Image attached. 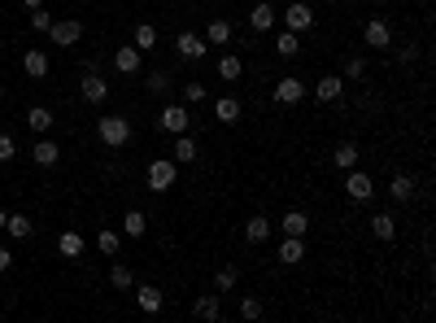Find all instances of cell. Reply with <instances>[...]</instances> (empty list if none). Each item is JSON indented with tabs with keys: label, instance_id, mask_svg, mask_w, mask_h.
Instances as JSON below:
<instances>
[{
	"label": "cell",
	"instance_id": "28",
	"mask_svg": "<svg viewBox=\"0 0 436 323\" xmlns=\"http://www.w3.org/2000/svg\"><path fill=\"white\" fill-rule=\"evenodd\" d=\"M331 162H336V170H353V166H358V144H353V140H341L336 153H331Z\"/></svg>",
	"mask_w": 436,
	"mask_h": 323
},
{
	"label": "cell",
	"instance_id": "11",
	"mask_svg": "<svg viewBox=\"0 0 436 323\" xmlns=\"http://www.w3.org/2000/svg\"><path fill=\"white\" fill-rule=\"evenodd\" d=\"M114 70H118V74H126V79H136V74L144 70L140 48H131V44H126V48H118V53H114Z\"/></svg>",
	"mask_w": 436,
	"mask_h": 323
},
{
	"label": "cell",
	"instance_id": "9",
	"mask_svg": "<svg viewBox=\"0 0 436 323\" xmlns=\"http://www.w3.org/2000/svg\"><path fill=\"white\" fill-rule=\"evenodd\" d=\"M79 96H83L88 105H100V101H105V96H110V83L100 79L96 70H83V83H79Z\"/></svg>",
	"mask_w": 436,
	"mask_h": 323
},
{
	"label": "cell",
	"instance_id": "12",
	"mask_svg": "<svg viewBox=\"0 0 436 323\" xmlns=\"http://www.w3.org/2000/svg\"><path fill=\"white\" fill-rule=\"evenodd\" d=\"M275 22H279V13L271 9V0H258V5H253V9H249V27H253V31H258V35H266V31L275 27Z\"/></svg>",
	"mask_w": 436,
	"mask_h": 323
},
{
	"label": "cell",
	"instance_id": "24",
	"mask_svg": "<svg viewBox=\"0 0 436 323\" xmlns=\"http://www.w3.org/2000/svg\"><path fill=\"white\" fill-rule=\"evenodd\" d=\"M83 249H88V245H83L79 232H61V236H57V254H61V258H83Z\"/></svg>",
	"mask_w": 436,
	"mask_h": 323
},
{
	"label": "cell",
	"instance_id": "35",
	"mask_svg": "<svg viewBox=\"0 0 436 323\" xmlns=\"http://www.w3.org/2000/svg\"><path fill=\"white\" fill-rule=\"evenodd\" d=\"M96 249L105 254V258H114V254L122 249V236H118V232H96Z\"/></svg>",
	"mask_w": 436,
	"mask_h": 323
},
{
	"label": "cell",
	"instance_id": "5",
	"mask_svg": "<svg viewBox=\"0 0 436 323\" xmlns=\"http://www.w3.org/2000/svg\"><path fill=\"white\" fill-rule=\"evenodd\" d=\"M371 192H375V180L367 175V170H345V196L349 201H371Z\"/></svg>",
	"mask_w": 436,
	"mask_h": 323
},
{
	"label": "cell",
	"instance_id": "8",
	"mask_svg": "<svg viewBox=\"0 0 436 323\" xmlns=\"http://www.w3.org/2000/svg\"><path fill=\"white\" fill-rule=\"evenodd\" d=\"M275 101L279 105H297V101H305V79H297V74H288V79H279L275 83Z\"/></svg>",
	"mask_w": 436,
	"mask_h": 323
},
{
	"label": "cell",
	"instance_id": "49",
	"mask_svg": "<svg viewBox=\"0 0 436 323\" xmlns=\"http://www.w3.org/2000/svg\"><path fill=\"white\" fill-rule=\"evenodd\" d=\"M371 5H379V0H371Z\"/></svg>",
	"mask_w": 436,
	"mask_h": 323
},
{
	"label": "cell",
	"instance_id": "16",
	"mask_svg": "<svg viewBox=\"0 0 436 323\" xmlns=\"http://www.w3.org/2000/svg\"><path fill=\"white\" fill-rule=\"evenodd\" d=\"M415 192H419V188H415V180H410V175H393V180H389V196H393L397 206H410V201H415Z\"/></svg>",
	"mask_w": 436,
	"mask_h": 323
},
{
	"label": "cell",
	"instance_id": "36",
	"mask_svg": "<svg viewBox=\"0 0 436 323\" xmlns=\"http://www.w3.org/2000/svg\"><path fill=\"white\" fill-rule=\"evenodd\" d=\"M153 44H158V27H153V22H140L136 27V48L144 53V48H153Z\"/></svg>",
	"mask_w": 436,
	"mask_h": 323
},
{
	"label": "cell",
	"instance_id": "48",
	"mask_svg": "<svg viewBox=\"0 0 436 323\" xmlns=\"http://www.w3.org/2000/svg\"><path fill=\"white\" fill-rule=\"evenodd\" d=\"M0 96H5V83H0Z\"/></svg>",
	"mask_w": 436,
	"mask_h": 323
},
{
	"label": "cell",
	"instance_id": "6",
	"mask_svg": "<svg viewBox=\"0 0 436 323\" xmlns=\"http://www.w3.org/2000/svg\"><path fill=\"white\" fill-rule=\"evenodd\" d=\"M175 53L184 61H201L205 53H210V44H205V35H196V31H179L175 35Z\"/></svg>",
	"mask_w": 436,
	"mask_h": 323
},
{
	"label": "cell",
	"instance_id": "14",
	"mask_svg": "<svg viewBox=\"0 0 436 323\" xmlns=\"http://www.w3.org/2000/svg\"><path fill=\"white\" fill-rule=\"evenodd\" d=\"M192 315H196V319H205V323H214V319L223 315V302H218V293H201L196 302H192Z\"/></svg>",
	"mask_w": 436,
	"mask_h": 323
},
{
	"label": "cell",
	"instance_id": "22",
	"mask_svg": "<svg viewBox=\"0 0 436 323\" xmlns=\"http://www.w3.org/2000/svg\"><path fill=\"white\" fill-rule=\"evenodd\" d=\"M279 228H284V236H305V232H310V214H305V210H288L284 218H279Z\"/></svg>",
	"mask_w": 436,
	"mask_h": 323
},
{
	"label": "cell",
	"instance_id": "34",
	"mask_svg": "<svg viewBox=\"0 0 436 323\" xmlns=\"http://www.w3.org/2000/svg\"><path fill=\"white\" fill-rule=\"evenodd\" d=\"M110 284H114V288H122V293H126V288H136V271H131V266H122V262H114Z\"/></svg>",
	"mask_w": 436,
	"mask_h": 323
},
{
	"label": "cell",
	"instance_id": "41",
	"mask_svg": "<svg viewBox=\"0 0 436 323\" xmlns=\"http://www.w3.org/2000/svg\"><path fill=\"white\" fill-rule=\"evenodd\" d=\"M31 27H35V31H48V27H53V13H44V5L31 9Z\"/></svg>",
	"mask_w": 436,
	"mask_h": 323
},
{
	"label": "cell",
	"instance_id": "7",
	"mask_svg": "<svg viewBox=\"0 0 436 323\" xmlns=\"http://www.w3.org/2000/svg\"><path fill=\"white\" fill-rule=\"evenodd\" d=\"M48 40H53L57 48H70V44H79L83 40V22H74V18H61L48 27Z\"/></svg>",
	"mask_w": 436,
	"mask_h": 323
},
{
	"label": "cell",
	"instance_id": "2",
	"mask_svg": "<svg viewBox=\"0 0 436 323\" xmlns=\"http://www.w3.org/2000/svg\"><path fill=\"white\" fill-rule=\"evenodd\" d=\"M144 180H148V192H170L179 184V162L175 158H153L148 170H144Z\"/></svg>",
	"mask_w": 436,
	"mask_h": 323
},
{
	"label": "cell",
	"instance_id": "17",
	"mask_svg": "<svg viewBox=\"0 0 436 323\" xmlns=\"http://www.w3.org/2000/svg\"><path fill=\"white\" fill-rule=\"evenodd\" d=\"M136 302H140V310H144V315H158L166 297H162V288H158V284H140V288H136Z\"/></svg>",
	"mask_w": 436,
	"mask_h": 323
},
{
	"label": "cell",
	"instance_id": "1",
	"mask_svg": "<svg viewBox=\"0 0 436 323\" xmlns=\"http://www.w3.org/2000/svg\"><path fill=\"white\" fill-rule=\"evenodd\" d=\"M96 136L105 148H126V140H131V118H122V114L96 118Z\"/></svg>",
	"mask_w": 436,
	"mask_h": 323
},
{
	"label": "cell",
	"instance_id": "13",
	"mask_svg": "<svg viewBox=\"0 0 436 323\" xmlns=\"http://www.w3.org/2000/svg\"><path fill=\"white\" fill-rule=\"evenodd\" d=\"M244 240L249 245H266L271 240V218L266 214H249L244 218Z\"/></svg>",
	"mask_w": 436,
	"mask_h": 323
},
{
	"label": "cell",
	"instance_id": "19",
	"mask_svg": "<svg viewBox=\"0 0 436 323\" xmlns=\"http://www.w3.org/2000/svg\"><path fill=\"white\" fill-rule=\"evenodd\" d=\"M22 70H27L31 79H44L48 74V53L44 48H27V53H22Z\"/></svg>",
	"mask_w": 436,
	"mask_h": 323
},
{
	"label": "cell",
	"instance_id": "43",
	"mask_svg": "<svg viewBox=\"0 0 436 323\" xmlns=\"http://www.w3.org/2000/svg\"><path fill=\"white\" fill-rule=\"evenodd\" d=\"M415 57H419V48H410V44H406L401 53H397V61H401V66H410V61H415Z\"/></svg>",
	"mask_w": 436,
	"mask_h": 323
},
{
	"label": "cell",
	"instance_id": "27",
	"mask_svg": "<svg viewBox=\"0 0 436 323\" xmlns=\"http://www.w3.org/2000/svg\"><path fill=\"white\" fill-rule=\"evenodd\" d=\"M371 232H375V240H393V236H397V218H393L389 210H379V214L371 218Z\"/></svg>",
	"mask_w": 436,
	"mask_h": 323
},
{
	"label": "cell",
	"instance_id": "21",
	"mask_svg": "<svg viewBox=\"0 0 436 323\" xmlns=\"http://www.w3.org/2000/svg\"><path fill=\"white\" fill-rule=\"evenodd\" d=\"M170 158L179 162V166H184V162H196L201 158V148H196V140L184 131V136H175V148H170Z\"/></svg>",
	"mask_w": 436,
	"mask_h": 323
},
{
	"label": "cell",
	"instance_id": "10",
	"mask_svg": "<svg viewBox=\"0 0 436 323\" xmlns=\"http://www.w3.org/2000/svg\"><path fill=\"white\" fill-rule=\"evenodd\" d=\"M363 40H367V48H393V27L384 18H371L363 27Z\"/></svg>",
	"mask_w": 436,
	"mask_h": 323
},
{
	"label": "cell",
	"instance_id": "45",
	"mask_svg": "<svg viewBox=\"0 0 436 323\" xmlns=\"http://www.w3.org/2000/svg\"><path fill=\"white\" fill-rule=\"evenodd\" d=\"M22 5H27V9H40V5H44V0H22Z\"/></svg>",
	"mask_w": 436,
	"mask_h": 323
},
{
	"label": "cell",
	"instance_id": "33",
	"mask_svg": "<svg viewBox=\"0 0 436 323\" xmlns=\"http://www.w3.org/2000/svg\"><path fill=\"white\" fill-rule=\"evenodd\" d=\"M275 53H279V57H297V53H301V35H293V31H279V40H275Z\"/></svg>",
	"mask_w": 436,
	"mask_h": 323
},
{
	"label": "cell",
	"instance_id": "23",
	"mask_svg": "<svg viewBox=\"0 0 436 323\" xmlns=\"http://www.w3.org/2000/svg\"><path fill=\"white\" fill-rule=\"evenodd\" d=\"M205 44H214V48L232 44V22H227V18H214L210 27H205Z\"/></svg>",
	"mask_w": 436,
	"mask_h": 323
},
{
	"label": "cell",
	"instance_id": "44",
	"mask_svg": "<svg viewBox=\"0 0 436 323\" xmlns=\"http://www.w3.org/2000/svg\"><path fill=\"white\" fill-rule=\"evenodd\" d=\"M9 266H13V254L5 249V245H0V271H9Z\"/></svg>",
	"mask_w": 436,
	"mask_h": 323
},
{
	"label": "cell",
	"instance_id": "15",
	"mask_svg": "<svg viewBox=\"0 0 436 323\" xmlns=\"http://www.w3.org/2000/svg\"><path fill=\"white\" fill-rule=\"evenodd\" d=\"M305 258V236H284L279 240V262L284 266H297Z\"/></svg>",
	"mask_w": 436,
	"mask_h": 323
},
{
	"label": "cell",
	"instance_id": "42",
	"mask_svg": "<svg viewBox=\"0 0 436 323\" xmlns=\"http://www.w3.org/2000/svg\"><path fill=\"white\" fill-rule=\"evenodd\" d=\"M18 153V148H13V136H0V162H9Z\"/></svg>",
	"mask_w": 436,
	"mask_h": 323
},
{
	"label": "cell",
	"instance_id": "37",
	"mask_svg": "<svg viewBox=\"0 0 436 323\" xmlns=\"http://www.w3.org/2000/svg\"><path fill=\"white\" fill-rule=\"evenodd\" d=\"M236 280H240V271H236V266H223L218 276H214V288H218V293H232Z\"/></svg>",
	"mask_w": 436,
	"mask_h": 323
},
{
	"label": "cell",
	"instance_id": "40",
	"mask_svg": "<svg viewBox=\"0 0 436 323\" xmlns=\"http://www.w3.org/2000/svg\"><path fill=\"white\" fill-rule=\"evenodd\" d=\"M367 74V57H349L345 61V79H363Z\"/></svg>",
	"mask_w": 436,
	"mask_h": 323
},
{
	"label": "cell",
	"instance_id": "25",
	"mask_svg": "<svg viewBox=\"0 0 436 323\" xmlns=\"http://www.w3.org/2000/svg\"><path fill=\"white\" fill-rule=\"evenodd\" d=\"M240 101H236V96H218V101H214V118L218 122H240Z\"/></svg>",
	"mask_w": 436,
	"mask_h": 323
},
{
	"label": "cell",
	"instance_id": "18",
	"mask_svg": "<svg viewBox=\"0 0 436 323\" xmlns=\"http://www.w3.org/2000/svg\"><path fill=\"white\" fill-rule=\"evenodd\" d=\"M31 162H35V166H57V162H61V148H57V140H35V148H31Z\"/></svg>",
	"mask_w": 436,
	"mask_h": 323
},
{
	"label": "cell",
	"instance_id": "31",
	"mask_svg": "<svg viewBox=\"0 0 436 323\" xmlns=\"http://www.w3.org/2000/svg\"><path fill=\"white\" fill-rule=\"evenodd\" d=\"M122 232L131 236V240H136V236H144V232H148V218H144V210H126V214H122Z\"/></svg>",
	"mask_w": 436,
	"mask_h": 323
},
{
	"label": "cell",
	"instance_id": "39",
	"mask_svg": "<svg viewBox=\"0 0 436 323\" xmlns=\"http://www.w3.org/2000/svg\"><path fill=\"white\" fill-rule=\"evenodd\" d=\"M205 96H210V88H205L201 79H196V83H184V105H201Z\"/></svg>",
	"mask_w": 436,
	"mask_h": 323
},
{
	"label": "cell",
	"instance_id": "26",
	"mask_svg": "<svg viewBox=\"0 0 436 323\" xmlns=\"http://www.w3.org/2000/svg\"><path fill=\"white\" fill-rule=\"evenodd\" d=\"M53 122H57V118H53V110H48V105H31V110H27V127L40 131V136L53 127Z\"/></svg>",
	"mask_w": 436,
	"mask_h": 323
},
{
	"label": "cell",
	"instance_id": "30",
	"mask_svg": "<svg viewBox=\"0 0 436 323\" xmlns=\"http://www.w3.org/2000/svg\"><path fill=\"white\" fill-rule=\"evenodd\" d=\"M5 232H9L13 240H27V236L35 232V223H31L27 214H9V218H5Z\"/></svg>",
	"mask_w": 436,
	"mask_h": 323
},
{
	"label": "cell",
	"instance_id": "38",
	"mask_svg": "<svg viewBox=\"0 0 436 323\" xmlns=\"http://www.w3.org/2000/svg\"><path fill=\"white\" fill-rule=\"evenodd\" d=\"M266 315V306L258 302V297H244V302H240V319H249V323H258Z\"/></svg>",
	"mask_w": 436,
	"mask_h": 323
},
{
	"label": "cell",
	"instance_id": "32",
	"mask_svg": "<svg viewBox=\"0 0 436 323\" xmlns=\"http://www.w3.org/2000/svg\"><path fill=\"white\" fill-rule=\"evenodd\" d=\"M144 88H148V96H170V88H175V79H170V74H166V70H153Z\"/></svg>",
	"mask_w": 436,
	"mask_h": 323
},
{
	"label": "cell",
	"instance_id": "47",
	"mask_svg": "<svg viewBox=\"0 0 436 323\" xmlns=\"http://www.w3.org/2000/svg\"><path fill=\"white\" fill-rule=\"evenodd\" d=\"M327 5H341V0H327Z\"/></svg>",
	"mask_w": 436,
	"mask_h": 323
},
{
	"label": "cell",
	"instance_id": "46",
	"mask_svg": "<svg viewBox=\"0 0 436 323\" xmlns=\"http://www.w3.org/2000/svg\"><path fill=\"white\" fill-rule=\"evenodd\" d=\"M5 218H9V210H0V232H5Z\"/></svg>",
	"mask_w": 436,
	"mask_h": 323
},
{
	"label": "cell",
	"instance_id": "29",
	"mask_svg": "<svg viewBox=\"0 0 436 323\" xmlns=\"http://www.w3.org/2000/svg\"><path fill=\"white\" fill-rule=\"evenodd\" d=\"M240 74H244V61H240V53H227V57H218V79L236 83Z\"/></svg>",
	"mask_w": 436,
	"mask_h": 323
},
{
	"label": "cell",
	"instance_id": "4",
	"mask_svg": "<svg viewBox=\"0 0 436 323\" xmlns=\"http://www.w3.org/2000/svg\"><path fill=\"white\" fill-rule=\"evenodd\" d=\"M188 127H192L188 105H162V114H158V131H166V136H184Z\"/></svg>",
	"mask_w": 436,
	"mask_h": 323
},
{
	"label": "cell",
	"instance_id": "3",
	"mask_svg": "<svg viewBox=\"0 0 436 323\" xmlns=\"http://www.w3.org/2000/svg\"><path fill=\"white\" fill-rule=\"evenodd\" d=\"M279 22H284V31H293V35H305L314 27V9L305 5V0H293V5L279 13Z\"/></svg>",
	"mask_w": 436,
	"mask_h": 323
},
{
	"label": "cell",
	"instance_id": "20",
	"mask_svg": "<svg viewBox=\"0 0 436 323\" xmlns=\"http://www.w3.org/2000/svg\"><path fill=\"white\" fill-rule=\"evenodd\" d=\"M341 92H345V79H341V74H323V79L314 83V96H319V101H341Z\"/></svg>",
	"mask_w": 436,
	"mask_h": 323
}]
</instances>
